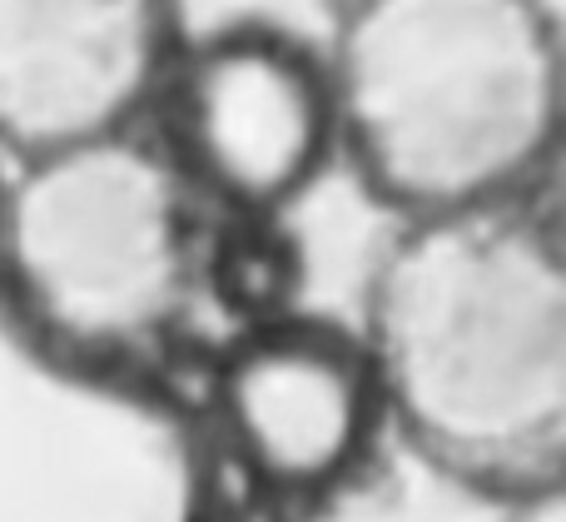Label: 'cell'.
I'll return each instance as SVG.
<instances>
[{
	"instance_id": "52a82bcc",
	"label": "cell",
	"mask_w": 566,
	"mask_h": 522,
	"mask_svg": "<svg viewBox=\"0 0 566 522\" xmlns=\"http://www.w3.org/2000/svg\"><path fill=\"white\" fill-rule=\"evenodd\" d=\"M308 254L293 219L209 215L199 244V309H214L229 334L274 324L303 309Z\"/></svg>"
},
{
	"instance_id": "9c48e42d",
	"label": "cell",
	"mask_w": 566,
	"mask_h": 522,
	"mask_svg": "<svg viewBox=\"0 0 566 522\" xmlns=\"http://www.w3.org/2000/svg\"><path fill=\"white\" fill-rule=\"evenodd\" d=\"M338 6H343V0H338Z\"/></svg>"
},
{
	"instance_id": "6da1fadb",
	"label": "cell",
	"mask_w": 566,
	"mask_h": 522,
	"mask_svg": "<svg viewBox=\"0 0 566 522\" xmlns=\"http://www.w3.org/2000/svg\"><path fill=\"white\" fill-rule=\"evenodd\" d=\"M382 424L512 508L566 473V259L547 195L398 219L363 284Z\"/></svg>"
},
{
	"instance_id": "5b68a950",
	"label": "cell",
	"mask_w": 566,
	"mask_h": 522,
	"mask_svg": "<svg viewBox=\"0 0 566 522\" xmlns=\"http://www.w3.org/2000/svg\"><path fill=\"white\" fill-rule=\"evenodd\" d=\"M209 414L229 463L279 503L338 493L388 434L358 328L308 309L229 334Z\"/></svg>"
},
{
	"instance_id": "8992f818",
	"label": "cell",
	"mask_w": 566,
	"mask_h": 522,
	"mask_svg": "<svg viewBox=\"0 0 566 522\" xmlns=\"http://www.w3.org/2000/svg\"><path fill=\"white\" fill-rule=\"evenodd\" d=\"M179 45V0H0V155L135 129Z\"/></svg>"
},
{
	"instance_id": "ba28073f",
	"label": "cell",
	"mask_w": 566,
	"mask_h": 522,
	"mask_svg": "<svg viewBox=\"0 0 566 522\" xmlns=\"http://www.w3.org/2000/svg\"><path fill=\"white\" fill-rule=\"evenodd\" d=\"M507 522H566V493L552 488V493H537V498H522V503L502 508Z\"/></svg>"
},
{
	"instance_id": "277c9868",
	"label": "cell",
	"mask_w": 566,
	"mask_h": 522,
	"mask_svg": "<svg viewBox=\"0 0 566 522\" xmlns=\"http://www.w3.org/2000/svg\"><path fill=\"white\" fill-rule=\"evenodd\" d=\"M159 145L214 215L293 219L338 159L328 60L269 20H229L175 50Z\"/></svg>"
},
{
	"instance_id": "3957f363",
	"label": "cell",
	"mask_w": 566,
	"mask_h": 522,
	"mask_svg": "<svg viewBox=\"0 0 566 522\" xmlns=\"http://www.w3.org/2000/svg\"><path fill=\"white\" fill-rule=\"evenodd\" d=\"M205 225V199L139 125L10 159L0 304L65 364H145L199 314Z\"/></svg>"
},
{
	"instance_id": "7a4b0ae2",
	"label": "cell",
	"mask_w": 566,
	"mask_h": 522,
	"mask_svg": "<svg viewBox=\"0 0 566 522\" xmlns=\"http://www.w3.org/2000/svg\"><path fill=\"white\" fill-rule=\"evenodd\" d=\"M338 159L398 219L547 195L562 30L547 0H343Z\"/></svg>"
}]
</instances>
